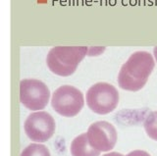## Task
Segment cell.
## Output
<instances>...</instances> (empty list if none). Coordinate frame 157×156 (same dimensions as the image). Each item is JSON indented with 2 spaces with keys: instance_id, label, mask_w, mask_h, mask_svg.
Instances as JSON below:
<instances>
[{
  "instance_id": "1",
  "label": "cell",
  "mask_w": 157,
  "mask_h": 156,
  "mask_svg": "<svg viewBox=\"0 0 157 156\" xmlns=\"http://www.w3.org/2000/svg\"><path fill=\"white\" fill-rule=\"evenodd\" d=\"M155 66V62L149 52H134L121 67L118 75V84L122 89L137 91L141 89Z\"/></svg>"
},
{
  "instance_id": "2",
  "label": "cell",
  "mask_w": 157,
  "mask_h": 156,
  "mask_svg": "<svg viewBox=\"0 0 157 156\" xmlns=\"http://www.w3.org/2000/svg\"><path fill=\"white\" fill-rule=\"evenodd\" d=\"M86 46H56L49 50L46 64L52 73L61 77H68L75 73L78 64L87 55Z\"/></svg>"
},
{
  "instance_id": "3",
  "label": "cell",
  "mask_w": 157,
  "mask_h": 156,
  "mask_svg": "<svg viewBox=\"0 0 157 156\" xmlns=\"http://www.w3.org/2000/svg\"><path fill=\"white\" fill-rule=\"evenodd\" d=\"M86 104L96 114L105 115L115 110L119 102V93L108 82H97L86 92Z\"/></svg>"
},
{
  "instance_id": "4",
  "label": "cell",
  "mask_w": 157,
  "mask_h": 156,
  "mask_svg": "<svg viewBox=\"0 0 157 156\" xmlns=\"http://www.w3.org/2000/svg\"><path fill=\"white\" fill-rule=\"evenodd\" d=\"M85 103L81 90L72 86H62L54 91L51 104L58 114L74 117L78 114Z\"/></svg>"
},
{
  "instance_id": "5",
  "label": "cell",
  "mask_w": 157,
  "mask_h": 156,
  "mask_svg": "<svg viewBox=\"0 0 157 156\" xmlns=\"http://www.w3.org/2000/svg\"><path fill=\"white\" fill-rule=\"evenodd\" d=\"M50 91L46 85L36 79L20 82V101L29 110H42L49 101Z\"/></svg>"
},
{
  "instance_id": "6",
  "label": "cell",
  "mask_w": 157,
  "mask_h": 156,
  "mask_svg": "<svg viewBox=\"0 0 157 156\" xmlns=\"http://www.w3.org/2000/svg\"><path fill=\"white\" fill-rule=\"evenodd\" d=\"M24 129L31 140L44 143L53 135L55 131V121L47 112H34L25 121Z\"/></svg>"
},
{
  "instance_id": "7",
  "label": "cell",
  "mask_w": 157,
  "mask_h": 156,
  "mask_svg": "<svg viewBox=\"0 0 157 156\" xmlns=\"http://www.w3.org/2000/svg\"><path fill=\"white\" fill-rule=\"evenodd\" d=\"M86 134L91 146L99 151H109L116 144L117 131L114 126L108 122L99 121L91 124Z\"/></svg>"
},
{
  "instance_id": "8",
  "label": "cell",
  "mask_w": 157,
  "mask_h": 156,
  "mask_svg": "<svg viewBox=\"0 0 157 156\" xmlns=\"http://www.w3.org/2000/svg\"><path fill=\"white\" fill-rule=\"evenodd\" d=\"M70 149L72 156H99L100 154V151L90 143L87 134H82L74 139Z\"/></svg>"
},
{
  "instance_id": "9",
  "label": "cell",
  "mask_w": 157,
  "mask_h": 156,
  "mask_svg": "<svg viewBox=\"0 0 157 156\" xmlns=\"http://www.w3.org/2000/svg\"><path fill=\"white\" fill-rule=\"evenodd\" d=\"M144 127L149 138L157 141V111L150 112L146 116Z\"/></svg>"
},
{
  "instance_id": "10",
  "label": "cell",
  "mask_w": 157,
  "mask_h": 156,
  "mask_svg": "<svg viewBox=\"0 0 157 156\" xmlns=\"http://www.w3.org/2000/svg\"><path fill=\"white\" fill-rule=\"evenodd\" d=\"M21 156H50V152L46 146L38 143H32L22 151Z\"/></svg>"
},
{
  "instance_id": "11",
  "label": "cell",
  "mask_w": 157,
  "mask_h": 156,
  "mask_svg": "<svg viewBox=\"0 0 157 156\" xmlns=\"http://www.w3.org/2000/svg\"><path fill=\"white\" fill-rule=\"evenodd\" d=\"M104 49H105L104 47H102V48H100V47H93V48H90V49H88L87 54H88V56H96V55L99 54V53L104 51Z\"/></svg>"
},
{
  "instance_id": "12",
  "label": "cell",
  "mask_w": 157,
  "mask_h": 156,
  "mask_svg": "<svg viewBox=\"0 0 157 156\" xmlns=\"http://www.w3.org/2000/svg\"><path fill=\"white\" fill-rule=\"evenodd\" d=\"M126 156H150V155L144 150H134L129 154H127Z\"/></svg>"
},
{
  "instance_id": "13",
  "label": "cell",
  "mask_w": 157,
  "mask_h": 156,
  "mask_svg": "<svg viewBox=\"0 0 157 156\" xmlns=\"http://www.w3.org/2000/svg\"><path fill=\"white\" fill-rule=\"evenodd\" d=\"M103 156H123V155L121 153H117V152H110V153L104 154Z\"/></svg>"
},
{
  "instance_id": "14",
  "label": "cell",
  "mask_w": 157,
  "mask_h": 156,
  "mask_svg": "<svg viewBox=\"0 0 157 156\" xmlns=\"http://www.w3.org/2000/svg\"><path fill=\"white\" fill-rule=\"evenodd\" d=\"M153 54H154L155 60H156V62H157V47H154V49H153Z\"/></svg>"
}]
</instances>
